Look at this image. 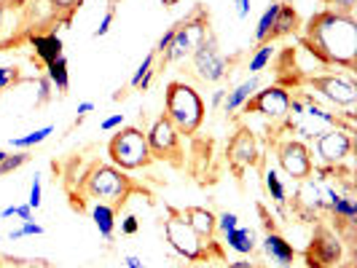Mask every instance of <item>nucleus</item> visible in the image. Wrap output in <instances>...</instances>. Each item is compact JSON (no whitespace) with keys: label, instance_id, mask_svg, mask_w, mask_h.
<instances>
[{"label":"nucleus","instance_id":"15","mask_svg":"<svg viewBox=\"0 0 357 268\" xmlns=\"http://www.w3.org/2000/svg\"><path fill=\"white\" fill-rule=\"evenodd\" d=\"M226 156L231 161V166L236 172H242L245 166H255L261 159V150H258V140L250 129H239L231 137V143L226 148Z\"/></svg>","mask_w":357,"mask_h":268},{"label":"nucleus","instance_id":"33","mask_svg":"<svg viewBox=\"0 0 357 268\" xmlns=\"http://www.w3.org/2000/svg\"><path fill=\"white\" fill-rule=\"evenodd\" d=\"M11 217H17V223H22V220H33V210L27 207V201H24V204H8V207L0 212V223H8Z\"/></svg>","mask_w":357,"mask_h":268},{"label":"nucleus","instance_id":"30","mask_svg":"<svg viewBox=\"0 0 357 268\" xmlns=\"http://www.w3.org/2000/svg\"><path fill=\"white\" fill-rule=\"evenodd\" d=\"M43 233H46V228L40 223H36V220H22L17 228H11V231L6 233V239L8 242H19L24 236H43Z\"/></svg>","mask_w":357,"mask_h":268},{"label":"nucleus","instance_id":"20","mask_svg":"<svg viewBox=\"0 0 357 268\" xmlns=\"http://www.w3.org/2000/svg\"><path fill=\"white\" fill-rule=\"evenodd\" d=\"M322 204L336 214V217H341L344 223H355L357 204L349 194H339V191H333V188H325V201H322Z\"/></svg>","mask_w":357,"mask_h":268},{"label":"nucleus","instance_id":"47","mask_svg":"<svg viewBox=\"0 0 357 268\" xmlns=\"http://www.w3.org/2000/svg\"><path fill=\"white\" fill-rule=\"evenodd\" d=\"M223 100H226V89H215L213 91V100H210V105L220 107V105H223Z\"/></svg>","mask_w":357,"mask_h":268},{"label":"nucleus","instance_id":"28","mask_svg":"<svg viewBox=\"0 0 357 268\" xmlns=\"http://www.w3.org/2000/svg\"><path fill=\"white\" fill-rule=\"evenodd\" d=\"M280 6H282V3H271V6H266V11L261 14L258 24H255V40H258V43H266V40H268V36H271V27H274L277 14H280Z\"/></svg>","mask_w":357,"mask_h":268},{"label":"nucleus","instance_id":"31","mask_svg":"<svg viewBox=\"0 0 357 268\" xmlns=\"http://www.w3.org/2000/svg\"><path fill=\"white\" fill-rule=\"evenodd\" d=\"M27 161H30V153H27V150H14V153H6V159L0 161V178L14 175V172H17V169H22Z\"/></svg>","mask_w":357,"mask_h":268},{"label":"nucleus","instance_id":"24","mask_svg":"<svg viewBox=\"0 0 357 268\" xmlns=\"http://www.w3.org/2000/svg\"><path fill=\"white\" fill-rule=\"evenodd\" d=\"M43 75L52 81V86L59 91V94H65V91L70 89V70H68V56L62 54V56H56L54 62H49Z\"/></svg>","mask_w":357,"mask_h":268},{"label":"nucleus","instance_id":"40","mask_svg":"<svg viewBox=\"0 0 357 268\" xmlns=\"http://www.w3.org/2000/svg\"><path fill=\"white\" fill-rule=\"evenodd\" d=\"M124 113H113V116H107V118H102L100 121V129L102 132H116V129H121L124 126Z\"/></svg>","mask_w":357,"mask_h":268},{"label":"nucleus","instance_id":"17","mask_svg":"<svg viewBox=\"0 0 357 268\" xmlns=\"http://www.w3.org/2000/svg\"><path fill=\"white\" fill-rule=\"evenodd\" d=\"M258 89H261L258 75H250L248 81L236 84L231 91H226V100H223V113H226V116H234L236 110H242V107H245V102H248V100H250Z\"/></svg>","mask_w":357,"mask_h":268},{"label":"nucleus","instance_id":"7","mask_svg":"<svg viewBox=\"0 0 357 268\" xmlns=\"http://www.w3.org/2000/svg\"><path fill=\"white\" fill-rule=\"evenodd\" d=\"M301 97H304V113H301L296 121H285V124L298 134L296 140H314L317 134L333 129V126H339V116L331 113V110H325L322 105H317L309 91H304Z\"/></svg>","mask_w":357,"mask_h":268},{"label":"nucleus","instance_id":"37","mask_svg":"<svg viewBox=\"0 0 357 268\" xmlns=\"http://www.w3.org/2000/svg\"><path fill=\"white\" fill-rule=\"evenodd\" d=\"M38 84V97H36V105H43V102H49L52 100V91H54V86H52V81L46 78V75H40L36 81Z\"/></svg>","mask_w":357,"mask_h":268},{"label":"nucleus","instance_id":"10","mask_svg":"<svg viewBox=\"0 0 357 268\" xmlns=\"http://www.w3.org/2000/svg\"><path fill=\"white\" fill-rule=\"evenodd\" d=\"M312 89L320 91L328 102H333L336 107H349L357 102V84L349 72H325V75H314Z\"/></svg>","mask_w":357,"mask_h":268},{"label":"nucleus","instance_id":"35","mask_svg":"<svg viewBox=\"0 0 357 268\" xmlns=\"http://www.w3.org/2000/svg\"><path fill=\"white\" fill-rule=\"evenodd\" d=\"M40 204H43V178L40 175H33V182H30V196H27V207L36 212L40 210Z\"/></svg>","mask_w":357,"mask_h":268},{"label":"nucleus","instance_id":"26","mask_svg":"<svg viewBox=\"0 0 357 268\" xmlns=\"http://www.w3.org/2000/svg\"><path fill=\"white\" fill-rule=\"evenodd\" d=\"M52 134H54V124H46V126H38V129H33V132H27V134L11 137V140H8V145H11L14 150H30V148H36V145L46 143Z\"/></svg>","mask_w":357,"mask_h":268},{"label":"nucleus","instance_id":"18","mask_svg":"<svg viewBox=\"0 0 357 268\" xmlns=\"http://www.w3.org/2000/svg\"><path fill=\"white\" fill-rule=\"evenodd\" d=\"M30 46H33V52L36 56L43 62V65H49L54 62L56 56H62V38L56 36V33H36V36H30Z\"/></svg>","mask_w":357,"mask_h":268},{"label":"nucleus","instance_id":"4","mask_svg":"<svg viewBox=\"0 0 357 268\" xmlns=\"http://www.w3.org/2000/svg\"><path fill=\"white\" fill-rule=\"evenodd\" d=\"M84 188H86V194L91 198H97L102 204H113L116 210L135 191L132 178H126V172L116 169L113 164H94L89 169V175L84 178Z\"/></svg>","mask_w":357,"mask_h":268},{"label":"nucleus","instance_id":"19","mask_svg":"<svg viewBox=\"0 0 357 268\" xmlns=\"http://www.w3.org/2000/svg\"><path fill=\"white\" fill-rule=\"evenodd\" d=\"M183 217H185V223H188L202 239H207V242H210L215 236V231H218L215 214L210 212V210H204V207H188V210H183Z\"/></svg>","mask_w":357,"mask_h":268},{"label":"nucleus","instance_id":"27","mask_svg":"<svg viewBox=\"0 0 357 268\" xmlns=\"http://www.w3.org/2000/svg\"><path fill=\"white\" fill-rule=\"evenodd\" d=\"M264 185H266V194L271 196V201L277 204V207H282L287 201V188L285 182H282V178H280V172L277 169H271L268 166L266 175H264Z\"/></svg>","mask_w":357,"mask_h":268},{"label":"nucleus","instance_id":"21","mask_svg":"<svg viewBox=\"0 0 357 268\" xmlns=\"http://www.w3.org/2000/svg\"><path fill=\"white\" fill-rule=\"evenodd\" d=\"M223 239H226V247L234 250L236 255H252V250L258 247V233L248 226H242V223L234 231L223 233Z\"/></svg>","mask_w":357,"mask_h":268},{"label":"nucleus","instance_id":"2","mask_svg":"<svg viewBox=\"0 0 357 268\" xmlns=\"http://www.w3.org/2000/svg\"><path fill=\"white\" fill-rule=\"evenodd\" d=\"M164 116L175 124L180 134H197L204 121V100L185 81H172L164 91Z\"/></svg>","mask_w":357,"mask_h":268},{"label":"nucleus","instance_id":"34","mask_svg":"<svg viewBox=\"0 0 357 268\" xmlns=\"http://www.w3.org/2000/svg\"><path fill=\"white\" fill-rule=\"evenodd\" d=\"M19 81H22V72H19L17 65H0V94L6 89H11Z\"/></svg>","mask_w":357,"mask_h":268},{"label":"nucleus","instance_id":"25","mask_svg":"<svg viewBox=\"0 0 357 268\" xmlns=\"http://www.w3.org/2000/svg\"><path fill=\"white\" fill-rule=\"evenodd\" d=\"M24 8L30 11V24H52L59 19L56 0H30Z\"/></svg>","mask_w":357,"mask_h":268},{"label":"nucleus","instance_id":"43","mask_svg":"<svg viewBox=\"0 0 357 268\" xmlns=\"http://www.w3.org/2000/svg\"><path fill=\"white\" fill-rule=\"evenodd\" d=\"M121 268H148L140 255H135V252H126L124 258H121Z\"/></svg>","mask_w":357,"mask_h":268},{"label":"nucleus","instance_id":"48","mask_svg":"<svg viewBox=\"0 0 357 268\" xmlns=\"http://www.w3.org/2000/svg\"><path fill=\"white\" fill-rule=\"evenodd\" d=\"M229 268H264V266H258V263H252V260H248V258H242V260H234Z\"/></svg>","mask_w":357,"mask_h":268},{"label":"nucleus","instance_id":"29","mask_svg":"<svg viewBox=\"0 0 357 268\" xmlns=\"http://www.w3.org/2000/svg\"><path fill=\"white\" fill-rule=\"evenodd\" d=\"M274 59V40H266V43H258V49L255 54L250 56V65H248V70L250 75H258V72H264L268 68V62Z\"/></svg>","mask_w":357,"mask_h":268},{"label":"nucleus","instance_id":"3","mask_svg":"<svg viewBox=\"0 0 357 268\" xmlns=\"http://www.w3.org/2000/svg\"><path fill=\"white\" fill-rule=\"evenodd\" d=\"M107 156H110V164L121 172L145 169L153 161L148 140H145V132L137 126H121L107 143Z\"/></svg>","mask_w":357,"mask_h":268},{"label":"nucleus","instance_id":"8","mask_svg":"<svg viewBox=\"0 0 357 268\" xmlns=\"http://www.w3.org/2000/svg\"><path fill=\"white\" fill-rule=\"evenodd\" d=\"M287 107H290V91L285 86H264L252 94L245 102L248 113H255L261 118H266L271 124H285L287 121Z\"/></svg>","mask_w":357,"mask_h":268},{"label":"nucleus","instance_id":"45","mask_svg":"<svg viewBox=\"0 0 357 268\" xmlns=\"http://www.w3.org/2000/svg\"><path fill=\"white\" fill-rule=\"evenodd\" d=\"M89 113H94V102H91V100H86V102H81V105H78V110H75V124H81V121H84Z\"/></svg>","mask_w":357,"mask_h":268},{"label":"nucleus","instance_id":"51","mask_svg":"<svg viewBox=\"0 0 357 268\" xmlns=\"http://www.w3.org/2000/svg\"><path fill=\"white\" fill-rule=\"evenodd\" d=\"M3 159H6V150H0V161H3Z\"/></svg>","mask_w":357,"mask_h":268},{"label":"nucleus","instance_id":"22","mask_svg":"<svg viewBox=\"0 0 357 268\" xmlns=\"http://www.w3.org/2000/svg\"><path fill=\"white\" fill-rule=\"evenodd\" d=\"M116 214H119V210H116L113 204L97 201V204L91 207V223H94V228L100 231V236H102L105 242H113V233H116Z\"/></svg>","mask_w":357,"mask_h":268},{"label":"nucleus","instance_id":"50","mask_svg":"<svg viewBox=\"0 0 357 268\" xmlns=\"http://www.w3.org/2000/svg\"><path fill=\"white\" fill-rule=\"evenodd\" d=\"M161 6L164 8H172V6H178V0H161Z\"/></svg>","mask_w":357,"mask_h":268},{"label":"nucleus","instance_id":"5","mask_svg":"<svg viewBox=\"0 0 357 268\" xmlns=\"http://www.w3.org/2000/svg\"><path fill=\"white\" fill-rule=\"evenodd\" d=\"M210 33V19H207V11L197 6L188 17L183 19L180 24H175V38L172 43L167 46V52L161 54V62L169 65V62H183L185 56L197 52V46L207 38Z\"/></svg>","mask_w":357,"mask_h":268},{"label":"nucleus","instance_id":"9","mask_svg":"<svg viewBox=\"0 0 357 268\" xmlns=\"http://www.w3.org/2000/svg\"><path fill=\"white\" fill-rule=\"evenodd\" d=\"M352 148H355L352 134H349L347 129H341V126H333V129L317 134V137L312 140V148H309V150H312L325 166H339V164H344V161L352 156Z\"/></svg>","mask_w":357,"mask_h":268},{"label":"nucleus","instance_id":"32","mask_svg":"<svg viewBox=\"0 0 357 268\" xmlns=\"http://www.w3.org/2000/svg\"><path fill=\"white\" fill-rule=\"evenodd\" d=\"M153 68H156V52H148L143 56V62H140V68H137L135 75L129 78V86H132V89H137V86L143 84L145 75H151V72H153Z\"/></svg>","mask_w":357,"mask_h":268},{"label":"nucleus","instance_id":"46","mask_svg":"<svg viewBox=\"0 0 357 268\" xmlns=\"http://www.w3.org/2000/svg\"><path fill=\"white\" fill-rule=\"evenodd\" d=\"M6 14H8V6L0 0V40L6 36Z\"/></svg>","mask_w":357,"mask_h":268},{"label":"nucleus","instance_id":"44","mask_svg":"<svg viewBox=\"0 0 357 268\" xmlns=\"http://www.w3.org/2000/svg\"><path fill=\"white\" fill-rule=\"evenodd\" d=\"M234 11H236V19H248L252 11V0H231Z\"/></svg>","mask_w":357,"mask_h":268},{"label":"nucleus","instance_id":"14","mask_svg":"<svg viewBox=\"0 0 357 268\" xmlns=\"http://www.w3.org/2000/svg\"><path fill=\"white\" fill-rule=\"evenodd\" d=\"M145 140H148V148H151L153 159H172L180 148V132L167 116H159L151 124V129L145 132Z\"/></svg>","mask_w":357,"mask_h":268},{"label":"nucleus","instance_id":"42","mask_svg":"<svg viewBox=\"0 0 357 268\" xmlns=\"http://www.w3.org/2000/svg\"><path fill=\"white\" fill-rule=\"evenodd\" d=\"M113 22H116V14L113 11H105V17L100 19V24H97V30H94V38H102L110 33V27H113Z\"/></svg>","mask_w":357,"mask_h":268},{"label":"nucleus","instance_id":"38","mask_svg":"<svg viewBox=\"0 0 357 268\" xmlns=\"http://www.w3.org/2000/svg\"><path fill=\"white\" fill-rule=\"evenodd\" d=\"M81 3H84V0H56V11L65 14V17H62V24L70 22V14L75 8H81Z\"/></svg>","mask_w":357,"mask_h":268},{"label":"nucleus","instance_id":"36","mask_svg":"<svg viewBox=\"0 0 357 268\" xmlns=\"http://www.w3.org/2000/svg\"><path fill=\"white\" fill-rule=\"evenodd\" d=\"M215 220H218V231L220 233H229L239 226V214L236 212H220L215 214Z\"/></svg>","mask_w":357,"mask_h":268},{"label":"nucleus","instance_id":"12","mask_svg":"<svg viewBox=\"0 0 357 268\" xmlns=\"http://www.w3.org/2000/svg\"><path fill=\"white\" fill-rule=\"evenodd\" d=\"M277 161H280V166H282V172L287 178L298 180V182L309 180L312 172H314L312 150H309V145L304 140H293L290 137V140L277 145Z\"/></svg>","mask_w":357,"mask_h":268},{"label":"nucleus","instance_id":"11","mask_svg":"<svg viewBox=\"0 0 357 268\" xmlns=\"http://www.w3.org/2000/svg\"><path fill=\"white\" fill-rule=\"evenodd\" d=\"M191 59H194L197 75L207 84H218V81H223L229 75V59L220 54L213 33H207V38L197 46V52L191 54Z\"/></svg>","mask_w":357,"mask_h":268},{"label":"nucleus","instance_id":"41","mask_svg":"<svg viewBox=\"0 0 357 268\" xmlns=\"http://www.w3.org/2000/svg\"><path fill=\"white\" fill-rule=\"evenodd\" d=\"M137 231H140V220H137L135 214L121 217V233H124V236H135Z\"/></svg>","mask_w":357,"mask_h":268},{"label":"nucleus","instance_id":"16","mask_svg":"<svg viewBox=\"0 0 357 268\" xmlns=\"http://www.w3.org/2000/svg\"><path fill=\"white\" fill-rule=\"evenodd\" d=\"M261 250H264V255H266L277 268H290V263L296 260V247L277 231H268L266 236L261 239Z\"/></svg>","mask_w":357,"mask_h":268},{"label":"nucleus","instance_id":"6","mask_svg":"<svg viewBox=\"0 0 357 268\" xmlns=\"http://www.w3.org/2000/svg\"><path fill=\"white\" fill-rule=\"evenodd\" d=\"M164 239H167V244L178 252L180 258H185L191 263H199V260H207L210 258L207 242L175 210H169V217L164 220Z\"/></svg>","mask_w":357,"mask_h":268},{"label":"nucleus","instance_id":"49","mask_svg":"<svg viewBox=\"0 0 357 268\" xmlns=\"http://www.w3.org/2000/svg\"><path fill=\"white\" fill-rule=\"evenodd\" d=\"M3 3H6V6H11V8H24L30 0H3Z\"/></svg>","mask_w":357,"mask_h":268},{"label":"nucleus","instance_id":"13","mask_svg":"<svg viewBox=\"0 0 357 268\" xmlns=\"http://www.w3.org/2000/svg\"><path fill=\"white\" fill-rule=\"evenodd\" d=\"M306 266L309 268H336L344 258V244L333 231L317 228L309 247H306Z\"/></svg>","mask_w":357,"mask_h":268},{"label":"nucleus","instance_id":"23","mask_svg":"<svg viewBox=\"0 0 357 268\" xmlns=\"http://www.w3.org/2000/svg\"><path fill=\"white\" fill-rule=\"evenodd\" d=\"M298 27H301V19H298V14H296V8H293L290 3H282V6H280V14H277V22H274V27H271L268 40L293 36Z\"/></svg>","mask_w":357,"mask_h":268},{"label":"nucleus","instance_id":"1","mask_svg":"<svg viewBox=\"0 0 357 268\" xmlns=\"http://www.w3.org/2000/svg\"><path fill=\"white\" fill-rule=\"evenodd\" d=\"M306 49L322 65H336L344 70H355L357 65V19L355 14L325 8L306 22Z\"/></svg>","mask_w":357,"mask_h":268},{"label":"nucleus","instance_id":"39","mask_svg":"<svg viewBox=\"0 0 357 268\" xmlns=\"http://www.w3.org/2000/svg\"><path fill=\"white\" fill-rule=\"evenodd\" d=\"M325 3L331 11H344V14H355V6L357 0H320Z\"/></svg>","mask_w":357,"mask_h":268}]
</instances>
